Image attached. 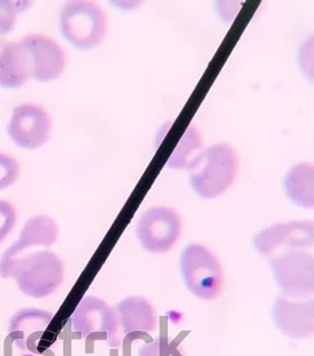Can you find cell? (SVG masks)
Instances as JSON below:
<instances>
[{
	"instance_id": "5b68a950",
	"label": "cell",
	"mask_w": 314,
	"mask_h": 356,
	"mask_svg": "<svg viewBox=\"0 0 314 356\" xmlns=\"http://www.w3.org/2000/svg\"><path fill=\"white\" fill-rule=\"evenodd\" d=\"M72 329L84 339L106 340L113 348L123 343L118 313L100 298H83L72 315Z\"/></svg>"
},
{
	"instance_id": "44dd1931",
	"label": "cell",
	"mask_w": 314,
	"mask_h": 356,
	"mask_svg": "<svg viewBox=\"0 0 314 356\" xmlns=\"http://www.w3.org/2000/svg\"><path fill=\"white\" fill-rule=\"evenodd\" d=\"M17 221V208L12 202L0 199V244L15 228Z\"/></svg>"
},
{
	"instance_id": "5bb4252c",
	"label": "cell",
	"mask_w": 314,
	"mask_h": 356,
	"mask_svg": "<svg viewBox=\"0 0 314 356\" xmlns=\"http://www.w3.org/2000/svg\"><path fill=\"white\" fill-rule=\"evenodd\" d=\"M116 313L125 334L152 332L158 325V316L149 300L143 297H128L116 305Z\"/></svg>"
},
{
	"instance_id": "e0dca14e",
	"label": "cell",
	"mask_w": 314,
	"mask_h": 356,
	"mask_svg": "<svg viewBox=\"0 0 314 356\" xmlns=\"http://www.w3.org/2000/svg\"><path fill=\"white\" fill-rule=\"evenodd\" d=\"M288 198L299 207L311 209L314 206V168L310 162H301L291 167L285 178Z\"/></svg>"
},
{
	"instance_id": "52a82bcc",
	"label": "cell",
	"mask_w": 314,
	"mask_h": 356,
	"mask_svg": "<svg viewBox=\"0 0 314 356\" xmlns=\"http://www.w3.org/2000/svg\"><path fill=\"white\" fill-rule=\"evenodd\" d=\"M275 282L287 297L306 299L313 296V255L303 250L269 257Z\"/></svg>"
},
{
	"instance_id": "9a60e30c",
	"label": "cell",
	"mask_w": 314,
	"mask_h": 356,
	"mask_svg": "<svg viewBox=\"0 0 314 356\" xmlns=\"http://www.w3.org/2000/svg\"><path fill=\"white\" fill-rule=\"evenodd\" d=\"M53 315L47 310L28 308L17 312L8 324L10 339L22 350L28 348V339L33 334H42L51 323Z\"/></svg>"
},
{
	"instance_id": "ac0fdd59",
	"label": "cell",
	"mask_w": 314,
	"mask_h": 356,
	"mask_svg": "<svg viewBox=\"0 0 314 356\" xmlns=\"http://www.w3.org/2000/svg\"><path fill=\"white\" fill-rule=\"evenodd\" d=\"M31 3L26 0H0V44L3 43L5 37L13 31L19 15L26 12Z\"/></svg>"
},
{
	"instance_id": "ba28073f",
	"label": "cell",
	"mask_w": 314,
	"mask_h": 356,
	"mask_svg": "<svg viewBox=\"0 0 314 356\" xmlns=\"http://www.w3.org/2000/svg\"><path fill=\"white\" fill-rule=\"evenodd\" d=\"M52 126V118L44 106L24 102L13 109L7 132L21 149H37L49 142Z\"/></svg>"
},
{
	"instance_id": "8992f818",
	"label": "cell",
	"mask_w": 314,
	"mask_h": 356,
	"mask_svg": "<svg viewBox=\"0 0 314 356\" xmlns=\"http://www.w3.org/2000/svg\"><path fill=\"white\" fill-rule=\"evenodd\" d=\"M136 234L146 251L164 254L171 251L181 237L182 218L173 208L155 206L143 213Z\"/></svg>"
},
{
	"instance_id": "d6986e66",
	"label": "cell",
	"mask_w": 314,
	"mask_h": 356,
	"mask_svg": "<svg viewBox=\"0 0 314 356\" xmlns=\"http://www.w3.org/2000/svg\"><path fill=\"white\" fill-rule=\"evenodd\" d=\"M137 356H183V353L174 340L160 337L152 343L144 345Z\"/></svg>"
},
{
	"instance_id": "ffe728a7",
	"label": "cell",
	"mask_w": 314,
	"mask_h": 356,
	"mask_svg": "<svg viewBox=\"0 0 314 356\" xmlns=\"http://www.w3.org/2000/svg\"><path fill=\"white\" fill-rule=\"evenodd\" d=\"M20 172V162L10 154L0 152V191L15 184Z\"/></svg>"
},
{
	"instance_id": "6da1fadb",
	"label": "cell",
	"mask_w": 314,
	"mask_h": 356,
	"mask_svg": "<svg viewBox=\"0 0 314 356\" xmlns=\"http://www.w3.org/2000/svg\"><path fill=\"white\" fill-rule=\"evenodd\" d=\"M0 277L14 278L24 296L47 298L59 289L65 280V264L49 250L28 252L0 266Z\"/></svg>"
},
{
	"instance_id": "30bf717a",
	"label": "cell",
	"mask_w": 314,
	"mask_h": 356,
	"mask_svg": "<svg viewBox=\"0 0 314 356\" xmlns=\"http://www.w3.org/2000/svg\"><path fill=\"white\" fill-rule=\"evenodd\" d=\"M31 65V79L38 82H51L66 68V52L56 40L43 33H29L22 37Z\"/></svg>"
},
{
	"instance_id": "7c38bea8",
	"label": "cell",
	"mask_w": 314,
	"mask_h": 356,
	"mask_svg": "<svg viewBox=\"0 0 314 356\" xmlns=\"http://www.w3.org/2000/svg\"><path fill=\"white\" fill-rule=\"evenodd\" d=\"M59 237L56 222L47 215H36L24 223L20 237L3 252L0 266L15 260L35 248H50Z\"/></svg>"
},
{
	"instance_id": "7a4b0ae2",
	"label": "cell",
	"mask_w": 314,
	"mask_h": 356,
	"mask_svg": "<svg viewBox=\"0 0 314 356\" xmlns=\"http://www.w3.org/2000/svg\"><path fill=\"white\" fill-rule=\"evenodd\" d=\"M60 31L73 47L93 50L105 40L109 21L103 7L91 0H70L60 12Z\"/></svg>"
},
{
	"instance_id": "8fae6325",
	"label": "cell",
	"mask_w": 314,
	"mask_h": 356,
	"mask_svg": "<svg viewBox=\"0 0 314 356\" xmlns=\"http://www.w3.org/2000/svg\"><path fill=\"white\" fill-rule=\"evenodd\" d=\"M313 299L282 294L273 306V320L280 332L291 339H308L314 332Z\"/></svg>"
},
{
	"instance_id": "9c48e42d",
	"label": "cell",
	"mask_w": 314,
	"mask_h": 356,
	"mask_svg": "<svg viewBox=\"0 0 314 356\" xmlns=\"http://www.w3.org/2000/svg\"><path fill=\"white\" fill-rule=\"evenodd\" d=\"M313 239V222L298 220L262 229L256 234L253 246L260 254L273 257L285 252L310 250Z\"/></svg>"
},
{
	"instance_id": "3957f363",
	"label": "cell",
	"mask_w": 314,
	"mask_h": 356,
	"mask_svg": "<svg viewBox=\"0 0 314 356\" xmlns=\"http://www.w3.org/2000/svg\"><path fill=\"white\" fill-rule=\"evenodd\" d=\"M237 174L235 149L226 143H218L205 149L202 160L191 172L190 185L201 198L215 199L232 188Z\"/></svg>"
},
{
	"instance_id": "4fadbf2b",
	"label": "cell",
	"mask_w": 314,
	"mask_h": 356,
	"mask_svg": "<svg viewBox=\"0 0 314 356\" xmlns=\"http://www.w3.org/2000/svg\"><path fill=\"white\" fill-rule=\"evenodd\" d=\"M31 79V65L21 42L5 40L0 44V86L17 89Z\"/></svg>"
},
{
	"instance_id": "277c9868",
	"label": "cell",
	"mask_w": 314,
	"mask_h": 356,
	"mask_svg": "<svg viewBox=\"0 0 314 356\" xmlns=\"http://www.w3.org/2000/svg\"><path fill=\"white\" fill-rule=\"evenodd\" d=\"M185 284L194 296L202 300H213L223 289V270L213 252L201 244L185 248L180 260Z\"/></svg>"
},
{
	"instance_id": "2e32d148",
	"label": "cell",
	"mask_w": 314,
	"mask_h": 356,
	"mask_svg": "<svg viewBox=\"0 0 314 356\" xmlns=\"http://www.w3.org/2000/svg\"><path fill=\"white\" fill-rule=\"evenodd\" d=\"M205 152L202 135L194 124H189L174 146L167 160V165L173 169L195 170Z\"/></svg>"
}]
</instances>
